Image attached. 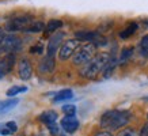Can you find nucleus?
<instances>
[{
  "mask_svg": "<svg viewBox=\"0 0 148 136\" xmlns=\"http://www.w3.org/2000/svg\"><path fill=\"white\" fill-rule=\"evenodd\" d=\"M63 136H67V135H63Z\"/></svg>",
  "mask_w": 148,
  "mask_h": 136,
  "instance_id": "nucleus-33",
  "label": "nucleus"
},
{
  "mask_svg": "<svg viewBox=\"0 0 148 136\" xmlns=\"http://www.w3.org/2000/svg\"><path fill=\"white\" fill-rule=\"evenodd\" d=\"M18 73L22 80H29L33 75V67L27 59H22L18 64Z\"/></svg>",
  "mask_w": 148,
  "mask_h": 136,
  "instance_id": "nucleus-9",
  "label": "nucleus"
},
{
  "mask_svg": "<svg viewBox=\"0 0 148 136\" xmlns=\"http://www.w3.org/2000/svg\"><path fill=\"white\" fill-rule=\"evenodd\" d=\"M75 38L79 41H86V42H91L95 44L98 46L99 44H106L105 38H103L98 32H90V30H82V32H76L75 33Z\"/></svg>",
  "mask_w": 148,
  "mask_h": 136,
  "instance_id": "nucleus-7",
  "label": "nucleus"
},
{
  "mask_svg": "<svg viewBox=\"0 0 148 136\" xmlns=\"http://www.w3.org/2000/svg\"><path fill=\"white\" fill-rule=\"evenodd\" d=\"M95 136H113V135L110 133V132H106V131H105V132H99V133H97Z\"/></svg>",
  "mask_w": 148,
  "mask_h": 136,
  "instance_id": "nucleus-30",
  "label": "nucleus"
},
{
  "mask_svg": "<svg viewBox=\"0 0 148 136\" xmlns=\"http://www.w3.org/2000/svg\"><path fill=\"white\" fill-rule=\"evenodd\" d=\"M79 46H80V42H79V40H76V38L64 41L61 48H60V52H58L60 60L65 61V60H68L69 57H73V54H75V52L77 50Z\"/></svg>",
  "mask_w": 148,
  "mask_h": 136,
  "instance_id": "nucleus-6",
  "label": "nucleus"
},
{
  "mask_svg": "<svg viewBox=\"0 0 148 136\" xmlns=\"http://www.w3.org/2000/svg\"><path fill=\"white\" fill-rule=\"evenodd\" d=\"M73 97V91L71 89H64V90L58 91L57 94L54 95L53 101L54 102H60V101H65V100H71Z\"/></svg>",
  "mask_w": 148,
  "mask_h": 136,
  "instance_id": "nucleus-17",
  "label": "nucleus"
},
{
  "mask_svg": "<svg viewBox=\"0 0 148 136\" xmlns=\"http://www.w3.org/2000/svg\"><path fill=\"white\" fill-rule=\"evenodd\" d=\"M18 131V125L16 122L8 121L4 124H0V136H7V135H12Z\"/></svg>",
  "mask_w": 148,
  "mask_h": 136,
  "instance_id": "nucleus-14",
  "label": "nucleus"
},
{
  "mask_svg": "<svg viewBox=\"0 0 148 136\" xmlns=\"http://www.w3.org/2000/svg\"><path fill=\"white\" fill-rule=\"evenodd\" d=\"M22 45V40L15 34H5L0 44V54L1 53H15Z\"/></svg>",
  "mask_w": 148,
  "mask_h": 136,
  "instance_id": "nucleus-5",
  "label": "nucleus"
},
{
  "mask_svg": "<svg viewBox=\"0 0 148 136\" xmlns=\"http://www.w3.org/2000/svg\"><path fill=\"white\" fill-rule=\"evenodd\" d=\"M95 53H97V45L91 44V42H87V44L77 48V50L72 57V61H73L75 65H84L97 56Z\"/></svg>",
  "mask_w": 148,
  "mask_h": 136,
  "instance_id": "nucleus-3",
  "label": "nucleus"
},
{
  "mask_svg": "<svg viewBox=\"0 0 148 136\" xmlns=\"http://www.w3.org/2000/svg\"><path fill=\"white\" fill-rule=\"evenodd\" d=\"M30 53H42V45H38V46H33L32 49H30Z\"/></svg>",
  "mask_w": 148,
  "mask_h": 136,
  "instance_id": "nucleus-27",
  "label": "nucleus"
},
{
  "mask_svg": "<svg viewBox=\"0 0 148 136\" xmlns=\"http://www.w3.org/2000/svg\"><path fill=\"white\" fill-rule=\"evenodd\" d=\"M53 69H54V59L46 54L45 57L41 60V63H40V71H41V72L48 73V72H52Z\"/></svg>",
  "mask_w": 148,
  "mask_h": 136,
  "instance_id": "nucleus-13",
  "label": "nucleus"
},
{
  "mask_svg": "<svg viewBox=\"0 0 148 136\" xmlns=\"http://www.w3.org/2000/svg\"><path fill=\"white\" fill-rule=\"evenodd\" d=\"M132 114L126 110H109L101 117V127L105 129H120L129 122Z\"/></svg>",
  "mask_w": 148,
  "mask_h": 136,
  "instance_id": "nucleus-2",
  "label": "nucleus"
},
{
  "mask_svg": "<svg viewBox=\"0 0 148 136\" xmlns=\"http://www.w3.org/2000/svg\"><path fill=\"white\" fill-rule=\"evenodd\" d=\"M133 48L132 46H128V48H124L121 50V56H120V61H126V60L129 59L130 56L133 54Z\"/></svg>",
  "mask_w": 148,
  "mask_h": 136,
  "instance_id": "nucleus-22",
  "label": "nucleus"
},
{
  "mask_svg": "<svg viewBox=\"0 0 148 136\" xmlns=\"http://www.w3.org/2000/svg\"><path fill=\"white\" fill-rule=\"evenodd\" d=\"M15 64V53H7L0 57V72L5 73L11 72Z\"/></svg>",
  "mask_w": 148,
  "mask_h": 136,
  "instance_id": "nucleus-10",
  "label": "nucleus"
},
{
  "mask_svg": "<svg viewBox=\"0 0 148 136\" xmlns=\"http://www.w3.org/2000/svg\"><path fill=\"white\" fill-rule=\"evenodd\" d=\"M5 37V32H4V29H1L0 27V44H1V41H3V38Z\"/></svg>",
  "mask_w": 148,
  "mask_h": 136,
  "instance_id": "nucleus-29",
  "label": "nucleus"
},
{
  "mask_svg": "<svg viewBox=\"0 0 148 136\" xmlns=\"http://www.w3.org/2000/svg\"><path fill=\"white\" fill-rule=\"evenodd\" d=\"M140 135L141 136H148V122L143 127V129H141V132H140Z\"/></svg>",
  "mask_w": 148,
  "mask_h": 136,
  "instance_id": "nucleus-28",
  "label": "nucleus"
},
{
  "mask_svg": "<svg viewBox=\"0 0 148 136\" xmlns=\"http://www.w3.org/2000/svg\"><path fill=\"white\" fill-rule=\"evenodd\" d=\"M61 26H63V22L60 19H50L49 22L46 23L45 30L46 33H56Z\"/></svg>",
  "mask_w": 148,
  "mask_h": 136,
  "instance_id": "nucleus-19",
  "label": "nucleus"
},
{
  "mask_svg": "<svg viewBox=\"0 0 148 136\" xmlns=\"http://www.w3.org/2000/svg\"><path fill=\"white\" fill-rule=\"evenodd\" d=\"M61 128L67 133H73L79 128V120L75 116H65L61 120Z\"/></svg>",
  "mask_w": 148,
  "mask_h": 136,
  "instance_id": "nucleus-11",
  "label": "nucleus"
},
{
  "mask_svg": "<svg viewBox=\"0 0 148 136\" xmlns=\"http://www.w3.org/2000/svg\"><path fill=\"white\" fill-rule=\"evenodd\" d=\"M48 128H49V131L52 135H57L58 133V127H57V124L54 122V124H50V125H48Z\"/></svg>",
  "mask_w": 148,
  "mask_h": 136,
  "instance_id": "nucleus-26",
  "label": "nucleus"
},
{
  "mask_svg": "<svg viewBox=\"0 0 148 136\" xmlns=\"http://www.w3.org/2000/svg\"><path fill=\"white\" fill-rule=\"evenodd\" d=\"M118 136H141L139 132H136L133 128H125V129H122Z\"/></svg>",
  "mask_w": 148,
  "mask_h": 136,
  "instance_id": "nucleus-23",
  "label": "nucleus"
},
{
  "mask_svg": "<svg viewBox=\"0 0 148 136\" xmlns=\"http://www.w3.org/2000/svg\"><path fill=\"white\" fill-rule=\"evenodd\" d=\"M19 104V100L18 98H8V100H3L0 101V114H5L8 113V112H11L16 105Z\"/></svg>",
  "mask_w": 148,
  "mask_h": 136,
  "instance_id": "nucleus-12",
  "label": "nucleus"
},
{
  "mask_svg": "<svg viewBox=\"0 0 148 136\" xmlns=\"http://www.w3.org/2000/svg\"><path fill=\"white\" fill-rule=\"evenodd\" d=\"M25 91H27V87L26 86H12L11 89H8V90H7V97L14 98V97H16L18 94L25 93Z\"/></svg>",
  "mask_w": 148,
  "mask_h": 136,
  "instance_id": "nucleus-20",
  "label": "nucleus"
},
{
  "mask_svg": "<svg viewBox=\"0 0 148 136\" xmlns=\"http://www.w3.org/2000/svg\"><path fill=\"white\" fill-rule=\"evenodd\" d=\"M40 121H42L46 125H50V124H54L56 120H57V113L54 110H46L44 113L40 114Z\"/></svg>",
  "mask_w": 148,
  "mask_h": 136,
  "instance_id": "nucleus-15",
  "label": "nucleus"
},
{
  "mask_svg": "<svg viewBox=\"0 0 148 136\" xmlns=\"http://www.w3.org/2000/svg\"><path fill=\"white\" fill-rule=\"evenodd\" d=\"M33 22V16L32 15H27V14H23V15H18L15 18L10 19L8 22L5 23V30L7 32H25L27 27L32 25Z\"/></svg>",
  "mask_w": 148,
  "mask_h": 136,
  "instance_id": "nucleus-4",
  "label": "nucleus"
},
{
  "mask_svg": "<svg viewBox=\"0 0 148 136\" xmlns=\"http://www.w3.org/2000/svg\"><path fill=\"white\" fill-rule=\"evenodd\" d=\"M144 100H147V101H148V97H145V98H144Z\"/></svg>",
  "mask_w": 148,
  "mask_h": 136,
  "instance_id": "nucleus-32",
  "label": "nucleus"
},
{
  "mask_svg": "<svg viewBox=\"0 0 148 136\" xmlns=\"http://www.w3.org/2000/svg\"><path fill=\"white\" fill-rule=\"evenodd\" d=\"M64 37H65V34H64L63 32H56L53 34V36L49 38V42H48V56H50V57H53L54 54H56V52L58 50V48L63 45V40Z\"/></svg>",
  "mask_w": 148,
  "mask_h": 136,
  "instance_id": "nucleus-8",
  "label": "nucleus"
},
{
  "mask_svg": "<svg viewBox=\"0 0 148 136\" xmlns=\"http://www.w3.org/2000/svg\"><path fill=\"white\" fill-rule=\"evenodd\" d=\"M136 30H137V23H136V22H130L129 25L124 29V30H121V32H120V37H121L122 40H126V38H129V37L133 36V34L136 33Z\"/></svg>",
  "mask_w": 148,
  "mask_h": 136,
  "instance_id": "nucleus-16",
  "label": "nucleus"
},
{
  "mask_svg": "<svg viewBox=\"0 0 148 136\" xmlns=\"http://www.w3.org/2000/svg\"><path fill=\"white\" fill-rule=\"evenodd\" d=\"M140 53H141V56L148 59V34L144 36L140 41Z\"/></svg>",
  "mask_w": 148,
  "mask_h": 136,
  "instance_id": "nucleus-21",
  "label": "nucleus"
},
{
  "mask_svg": "<svg viewBox=\"0 0 148 136\" xmlns=\"http://www.w3.org/2000/svg\"><path fill=\"white\" fill-rule=\"evenodd\" d=\"M110 60H112V57H110V54L108 52L97 54L94 59H91L88 63L82 67L80 75L83 78H87V79H94V78L98 76L99 72L105 71V68L108 67Z\"/></svg>",
  "mask_w": 148,
  "mask_h": 136,
  "instance_id": "nucleus-1",
  "label": "nucleus"
},
{
  "mask_svg": "<svg viewBox=\"0 0 148 136\" xmlns=\"http://www.w3.org/2000/svg\"><path fill=\"white\" fill-rule=\"evenodd\" d=\"M45 27H46L45 23L42 22V21H33L32 25L25 30V33H40V32H42Z\"/></svg>",
  "mask_w": 148,
  "mask_h": 136,
  "instance_id": "nucleus-18",
  "label": "nucleus"
},
{
  "mask_svg": "<svg viewBox=\"0 0 148 136\" xmlns=\"http://www.w3.org/2000/svg\"><path fill=\"white\" fill-rule=\"evenodd\" d=\"M114 67H116V61H114V60H110V63L108 64V67L105 68V75H103V76H105V78L110 76V75H112V72L114 71Z\"/></svg>",
  "mask_w": 148,
  "mask_h": 136,
  "instance_id": "nucleus-25",
  "label": "nucleus"
},
{
  "mask_svg": "<svg viewBox=\"0 0 148 136\" xmlns=\"http://www.w3.org/2000/svg\"><path fill=\"white\" fill-rule=\"evenodd\" d=\"M63 112L65 113V116H75V113H76V108H75L73 105H64Z\"/></svg>",
  "mask_w": 148,
  "mask_h": 136,
  "instance_id": "nucleus-24",
  "label": "nucleus"
},
{
  "mask_svg": "<svg viewBox=\"0 0 148 136\" xmlns=\"http://www.w3.org/2000/svg\"><path fill=\"white\" fill-rule=\"evenodd\" d=\"M3 76H4V73H3V72H0V79H3Z\"/></svg>",
  "mask_w": 148,
  "mask_h": 136,
  "instance_id": "nucleus-31",
  "label": "nucleus"
}]
</instances>
